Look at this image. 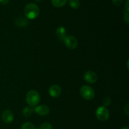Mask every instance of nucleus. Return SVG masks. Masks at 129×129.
Instances as JSON below:
<instances>
[{
    "label": "nucleus",
    "instance_id": "1a4fd4ad",
    "mask_svg": "<svg viewBox=\"0 0 129 129\" xmlns=\"http://www.w3.org/2000/svg\"><path fill=\"white\" fill-rule=\"evenodd\" d=\"M49 94L53 98H57V97L59 96L61 93V88L59 85L57 84H54V85H52L49 88Z\"/></svg>",
    "mask_w": 129,
    "mask_h": 129
},
{
    "label": "nucleus",
    "instance_id": "2eb2a0df",
    "mask_svg": "<svg viewBox=\"0 0 129 129\" xmlns=\"http://www.w3.org/2000/svg\"><path fill=\"white\" fill-rule=\"evenodd\" d=\"M21 129H35L34 124L30 122H26L22 125Z\"/></svg>",
    "mask_w": 129,
    "mask_h": 129
},
{
    "label": "nucleus",
    "instance_id": "dca6fc26",
    "mask_svg": "<svg viewBox=\"0 0 129 129\" xmlns=\"http://www.w3.org/2000/svg\"><path fill=\"white\" fill-rule=\"evenodd\" d=\"M39 129H53V128L50 123H48V122H45V123L41 124Z\"/></svg>",
    "mask_w": 129,
    "mask_h": 129
},
{
    "label": "nucleus",
    "instance_id": "9b49d317",
    "mask_svg": "<svg viewBox=\"0 0 129 129\" xmlns=\"http://www.w3.org/2000/svg\"><path fill=\"white\" fill-rule=\"evenodd\" d=\"M15 23L17 26L23 27L28 25V20L23 17H19L15 21Z\"/></svg>",
    "mask_w": 129,
    "mask_h": 129
},
{
    "label": "nucleus",
    "instance_id": "aec40b11",
    "mask_svg": "<svg viewBox=\"0 0 129 129\" xmlns=\"http://www.w3.org/2000/svg\"><path fill=\"white\" fill-rule=\"evenodd\" d=\"M128 103H127L124 108V112L127 116H128Z\"/></svg>",
    "mask_w": 129,
    "mask_h": 129
},
{
    "label": "nucleus",
    "instance_id": "f03ea898",
    "mask_svg": "<svg viewBox=\"0 0 129 129\" xmlns=\"http://www.w3.org/2000/svg\"><path fill=\"white\" fill-rule=\"evenodd\" d=\"M40 94L35 90H30L27 93L26 95V103L30 107H35L40 102Z\"/></svg>",
    "mask_w": 129,
    "mask_h": 129
},
{
    "label": "nucleus",
    "instance_id": "6ab92c4d",
    "mask_svg": "<svg viewBox=\"0 0 129 129\" xmlns=\"http://www.w3.org/2000/svg\"><path fill=\"white\" fill-rule=\"evenodd\" d=\"M113 5L115 6H120L123 3V0H112Z\"/></svg>",
    "mask_w": 129,
    "mask_h": 129
},
{
    "label": "nucleus",
    "instance_id": "a211bd4d",
    "mask_svg": "<svg viewBox=\"0 0 129 129\" xmlns=\"http://www.w3.org/2000/svg\"><path fill=\"white\" fill-rule=\"evenodd\" d=\"M111 102H112V100H111L110 98H109V97H106V98H105L103 102V107L110 106L111 104Z\"/></svg>",
    "mask_w": 129,
    "mask_h": 129
},
{
    "label": "nucleus",
    "instance_id": "6e6552de",
    "mask_svg": "<svg viewBox=\"0 0 129 129\" xmlns=\"http://www.w3.org/2000/svg\"><path fill=\"white\" fill-rule=\"evenodd\" d=\"M35 112L39 115L45 116L49 113L50 108L48 106L45 105H41L38 106L35 108Z\"/></svg>",
    "mask_w": 129,
    "mask_h": 129
},
{
    "label": "nucleus",
    "instance_id": "393cba45",
    "mask_svg": "<svg viewBox=\"0 0 129 129\" xmlns=\"http://www.w3.org/2000/svg\"><path fill=\"white\" fill-rule=\"evenodd\" d=\"M38 129H39V128H38Z\"/></svg>",
    "mask_w": 129,
    "mask_h": 129
},
{
    "label": "nucleus",
    "instance_id": "ddd939ff",
    "mask_svg": "<svg viewBox=\"0 0 129 129\" xmlns=\"http://www.w3.org/2000/svg\"><path fill=\"white\" fill-rule=\"evenodd\" d=\"M69 5L73 9H78L80 7V2L79 0H69Z\"/></svg>",
    "mask_w": 129,
    "mask_h": 129
},
{
    "label": "nucleus",
    "instance_id": "39448f33",
    "mask_svg": "<svg viewBox=\"0 0 129 129\" xmlns=\"http://www.w3.org/2000/svg\"><path fill=\"white\" fill-rule=\"evenodd\" d=\"M66 46L70 49H74L78 46V40L74 36H68L63 41Z\"/></svg>",
    "mask_w": 129,
    "mask_h": 129
},
{
    "label": "nucleus",
    "instance_id": "423d86ee",
    "mask_svg": "<svg viewBox=\"0 0 129 129\" xmlns=\"http://www.w3.org/2000/svg\"><path fill=\"white\" fill-rule=\"evenodd\" d=\"M84 78L87 83L93 84V83H96L97 81L98 76L95 73L89 71L86 72L84 75Z\"/></svg>",
    "mask_w": 129,
    "mask_h": 129
},
{
    "label": "nucleus",
    "instance_id": "f3484780",
    "mask_svg": "<svg viewBox=\"0 0 129 129\" xmlns=\"http://www.w3.org/2000/svg\"><path fill=\"white\" fill-rule=\"evenodd\" d=\"M129 11L127 10H124V16H123V19H124V21L127 25H128L129 23Z\"/></svg>",
    "mask_w": 129,
    "mask_h": 129
},
{
    "label": "nucleus",
    "instance_id": "9d476101",
    "mask_svg": "<svg viewBox=\"0 0 129 129\" xmlns=\"http://www.w3.org/2000/svg\"><path fill=\"white\" fill-rule=\"evenodd\" d=\"M56 35L59 39L62 41H64L66 37V30L63 26H59L56 30Z\"/></svg>",
    "mask_w": 129,
    "mask_h": 129
},
{
    "label": "nucleus",
    "instance_id": "412c9836",
    "mask_svg": "<svg viewBox=\"0 0 129 129\" xmlns=\"http://www.w3.org/2000/svg\"><path fill=\"white\" fill-rule=\"evenodd\" d=\"M9 1L10 0H0V3L2 4V5H7Z\"/></svg>",
    "mask_w": 129,
    "mask_h": 129
},
{
    "label": "nucleus",
    "instance_id": "4468645a",
    "mask_svg": "<svg viewBox=\"0 0 129 129\" xmlns=\"http://www.w3.org/2000/svg\"><path fill=\"white\" fill-rule=\"evenodd\" d=\"M22 113L23 115L25 117H30L31 115V113H32V109L30 107H25L22 111Z\"/></svg>",
    "mask_w": 129,
    "mask_h": 129
},
{
    "label": "nucleus",
    "instance_id": "20e7f679",
    "mask_svg": "<svg viewBox=\"0 0 129 129\" xmlns=\"http://www.w3.org/2000/svg\"><path fill=\"white\" fill-rule=\"evenodd\" d=\"M96 118L101 122L107 121L109 118L110 113L108 109L105 107H100L96 110Z\"/></svg>",
    "mask_w": 129,
    "mask_h": 129
},
{
    "label": "nucleus",
    "instance_id": "0eeeda50",
    "mask_svg": "<svg viewBox=\"0 0 129 129\" xmlns=\"http://www.w3.org/2000/svg\"><path fill=\"white\" fill-rule=\"evenodd\" d=\"M14 119L13 113L9 110H5L2 113V120L5 123H10Z\"/></svg>",
    "mask_w": 129,
    "mask_h": 129
},
{
    "label": "nucleus",
    "instance_id": "b1692460",
    "mask_svg": "<svg viewBox=\"0 0 129 129\" xmlns=\"http://www.w3.org/2000/svg\"><path fill=\"white\" fill-rule=\"evenodd\" d=\"M35 1H40V0H35Z\"/></svg>",
    "mask_w": 129,
    "mask_h": 129
},
{
    "label": "nucleus",
    "instance_id": "f257e3e1",
    "mask_svg": "<svg viewBox=\"0 0 129 129\" xmlns=\"http://www.w3.org/2000/svg\"><path fill=\"white\" fill-rule=\"evenodd\" d=\"M40 10L36 4L29 3L25 6L24 10V13L25 16L30 20H34L39 15Z\"/></svg>",
    "mask_w": 129,
    "mask_h": 129
},
{
    "label": "nucleus",
    "instance_id": "4be33fe9",
    "mask_svg": "<svg viewBox=\"0 0 129 129\" xmlns=\"http://www.w3.org/2000/svg\"><path fill=\"white\" fill-rule=\"evenodd\" d=\"M129 0H127L125 3V10L129 11V5H128Z\"/></svg>",
    "mask_w": 129,
    "mask_h": 129
},
{
    "label": "nucleus",
    "instance_id": "f8f14e48",
    "mask_svg": "<svg viewBox=\"0 0 129 129\" xmlns=\"http://www.w3.org/2000/svg\"><path fill=\"white\" fill-rule=\"evenodd\" d=\"M68 2V0H52V4L56 8H61Z\"/></svg>",
    "mask_w": 129,
    "mask_h": 129
},
{
    "label": "nucleus",
    "instance_id": "7ed1b4c3",
    "mask_svg": "<svg viewBox=\"0 0 129 129\" xmlns=\"http://www.w3.org/2000/svg\"><path fill=\"white\" fill-rule=\"evenodd\" d=\"M80 93L82 97L86 100H92L95 96L94 89L89 86H82L80 89Z\"/></svg>",
    "mask_w": 129,
    "mask_h": 129
},
{
    "label": "nucleus",
    "instance_id": "5701e85b",
    "mask_svg": "<svg viewBox=\"0 0 129 129\" xmlns=\"http://www.w3.org/2000/svg\"><path fill=\"white\" fill-rule=\"evenodd\" d=\"M121 129H129V128L128 127H123V128H121Z\"/></svg>",
    "mask_w": 129,
    "mask_h": 129
}]
</instances>
